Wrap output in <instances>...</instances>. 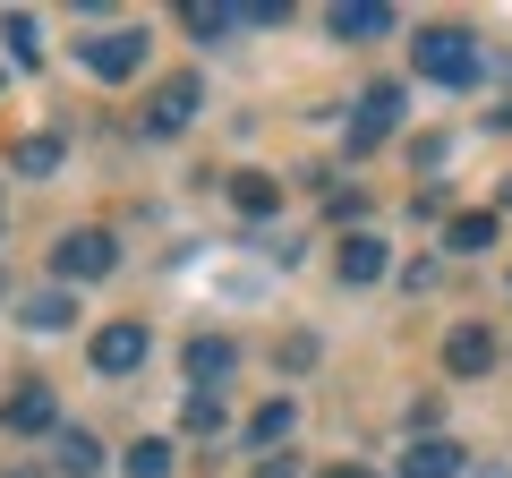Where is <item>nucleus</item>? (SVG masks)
Here are the masks:
<instances>
[{
    "label": "nucleus",
    "mask_w": 512,
    "mask_h": 478,
    "mask_svg": "<svg viewBox=\"0 0 512 478\" xmlns=\"http://www.w3.org/2000/svg\"><path fill=\"white\" fill-rule=\"evenodd\" d=\"M410 69L427 77V86H478V35H461V26H427L419 43H410Z\"/></svg>",
    "instance_id": "f257e3e1"
},
{
    "label": "nucleus",
    "mask_w": 512,
    "mask_h": 478,
    "mask_svg": "<svg viewBox=\"0 0 512 478\" xmlns=\"http://www.w3.org/2000/svg\"><path fill=\"white\" fill-rule=\"evenodd\" d=\"M111 265H120V239H111V231H60V239H52V282H60V291L103 282Z\"/></svg>",
    "instance_id": "f03ea898"
},
{
    "label": "nucleus",
    "mask_w": 512,
    "mask_h": 478,
    "mask_svg": "<svg viewBox=\"0 0 512 478\" xmlns=\"http://www.w3.org/2000/svg\"><path fill=\"white\" fill-rule=\"evenodd\" d=\"M197 111H205V77H163V86L146 94V111H137V120H146V137H180Z\"/></svg>",
    "instance_id": "7ed1b4c3"
},
{
    "label": "nucleus",
    "mask_w": 512,
    "mask_h": 478,
    "mask_svg": "<svg viewBox=\"0 0 512 478\" xmlns=\"http://www.w3.org/2000/svg\"><path fill=\"white\" fill-rule=\"evenodd\" d=\"M77 60H86V69L103 77V86H120V77H137V69H146V26H111V35H94Z\"/></svg>",
    "instance_id": "20e7f679"
},
{
    "label": "nucleus",
    "mask_w": 512,
    "mask_h": 478,
    "mask_svg": "<svg viewBox=\"0 0 512 478\" xmlns=\"http://www.w3.org/2000/svg\"><path fill=\"white\" fill-rule=\"evenodd\" d=\"M146 325L137 316H120V325H94V368L103 376H128V368H146Z\"/></svg>",
    "instance_id": "39448f33"
},
{
    "label": "nucleus",
    "mask_w": 512,
    "mask_h": 478,
    "mask_svg": "<svg viewBox=\"0 0 512 478\" xmlns=\"http://www.w3.org/2000/svg\"><path fill=\"white\" fill-rule=\"evenodd\" d=\"M393 120H402V86H393V77H376V86L359 94V120H350V146H384V137H393Z\"/></svg>",
    "instance_id": "423d86ee"
},
{
    "label": "nucleus",
    "mask_w": 512,
    "mask_h": 478,
    "mask_svg": "<svg viewBox=\"0 0 512 478\" xmlns=\"http://www.w3.org/2000/svg\"><path fill=\"white\" fill-rule=\"evenodd\" d=\"M0 427H9V436H60V402H52V385H18L9 402H0Z\"/></svg>",
    "instance_id": "0eeeda50"
},
{
    "label": "nucleus",
    "mask_w": 512,
    "mask_h": 478,
    "mask_svg": "<svg viewBox=\"0 0 512 478\" xmlns=\"http://www.w3.org/2000/svg\"><path fill=\"white\" fill-rule=\"evenodd\" d=\"M444 368H453V376H487L495 368V333L487 325H453V333H444Z\"/></svg>",
    "instance_id": "6e6552de"
},
{
    "label": "nucleus",
    "mask_w": 512,
    "mask_h": 478,
    "mask_svg": "<svg viewBox=\"0 0 512 478\" xmlns=\"http://www.w3.org/2000/svg\"><path fill=\"white\" fill-rule=\"evenodd\" d=\"M52 470L60 478H94V470H103V444H94L86 427H60V436H52Z\"/></svg>",
    "instance_id": "1a4fd4ad"
},
{
    "label": "nucleus",
    "mask_w": 512,
    "mask_h": 478,
    "mask_svg": "<svg viewBox=\"0 0 512 478\" xmlns=\"http://www.w3.org/2000/svg\"><path fill=\"white\" fill-rule=\"evenodd\" d=\"M333 35L342 43H376V35H393V9H384V0H350V9H333Z\"/></svg>",
    "instance_id": "9d476101"
},
{
    "label": "nucleus",
    "mask_w": 512,
    "mask_h": 478,
    "mask_svg": "<svg viewBox=\"0 0 512 478\" xmlns=\"http://www.w3.org/2000/svg\"><path fill=\"white\" fill-rule=\"evenodd\" d=\"M231 359H239V350L222 342V333H197V342H188V376H197V393H214L222 376H231Z\"/></svg>",
    "instance_id": "9b49d317"
},
{
    "label": "nucleus",
    "mask_w": 512,
    "mask_h": 478,
    "mask_svg": "<svg viewBox=\"0 0 512 478\" xmlns=\"http://www.w3.org/2000/svg\"><path fill=\"white\" fill-rule=\"evenodd\" d=\"M333 265H342V282H384V239L376 231H350Z\"/></svg>",
    "instance_id": "f8f14e48"
},
{
    "label": "nucleus",
    "mask_w": 512,
    "mask_h": 478,
    "mask_svg": "<svg viewBox=\"0 0 512 478\" xmlns=\"http://www.w3.org/2000/svg\"><path fill=\"white\" fill-rule=\"evenodd\" d=\"M18 316H26L35 333H60V325H77V291H35Z\"/></svg>",
    "instance_id": "ddd939ff"
},
{
    "label": "nucleus",
    "mask_w": 512,
    "mask_h": 478,
    "mask_svg": "<svg viewBox=\"0 0 512 478\" xmlns=\"http://www.w3.org/2000/svg\"><path fill=\"white\" fill-rule=\"evenodd\" d=\"M444 248H453V257H478V248H495V214H453V222H444Z\"/></svg>",
    "instance_id": "4468645a"
},
{
    "label": "nucleus",
    "mask_w": 512,
    "mask_h": 478,
    "mask_svg": "<svg viewBox=\"0 0 512 478\" xmlns=\"http://www.w3.org/2000/svg\"><path fill=\"white\" fill-rule=\"evenodd\" d=\"M410 478H453L461 470V444H444V436H427V444H410V461H402Z\"/></svg>",
    "instance_id": "2eb2a0df"
},
{
    "label": "nucleus",
    "mask_w": 512,
    "mask_h": 478,
    "mask_svg": "<svg viewBox=\"0 0 512 478\" xmlns=\"http://www.w3.org/2000/svg\"><path fill=\"white\" fill-rule=\"evenodd\" d=\"M231 205H239V214H274V205H282V188L265 180V171H239V180H231Z\"/></svg>",
    "instance_id": "dca6fc26"
},
{
    "label": "nucleus",
    "mask_w": 512,
    "mask_h": 478,
    "mask_svg": "<svg viewBox=\"0 0 512 478\" xmlns=\"http://www.w3.org/2000/svg\"><path fill=\"white\" fill-rule=\"evenodd\" d=\"M291 419H299V410H291V402H282V393H274V402H265V410H256V419H248V444H265V453H274V444L291 436Z\"/></svg>",
    "instance_id": "f3484780"
},
{
    "label": "nucleus",
    "mask_w": 512,
    "mask_h": 478,
    "mask_svg": "<svg viewBox=\"0 0 512 478\" xmlns=\"http://www.w3.org/2000/svg\"><path fill=\"white\" fill-rule=\"evenodd\" d=\"M120 470H128V478H171V444H163V436H137Z\"/></svg>",
    "instance_id": "a211bd4d"
},
{
    "label": "nucleus",
    "mask_w": 512,
    "mask_h": 478,
    "mask_svg": "<svg viewBox=\"0 0 512 478\" xmlns=\"http://www.w3.org/2000/svg\"><path fill=\"white\" fill-rule=\"evenodd\" d=\"M180 427H188V436H222V393H188V402H180Z\"/></svg>",
    "instance_id": "6ab92c4d"
},
{
    "label": "nucleus",
    "mask_w": 512,
    "mask_h": 478,
    "mask_svg": "<svg viewBox=\"0 0 512 478\" xmlns=\"http://www.w3.org/2000/svg\"><path fill=\"white\" fill-rule=\"evenodd\" d=\"M180 18H188V35H231V26H239V9H205V0H188Z\"/></svg>",
    "instance_id": "aec40b11"
},
{
    "label": "nucleus",
    "mask_w": 512,
    "mask_h": 478,
    "mask_svg": "<svg viewBox=\"0 0 512 478\" xmlns=\"http://www.w3.org/2000/svg\"><path fill=\"white\" fill-rule=\"evenodd\" d=\"M60 163V137H26L18 146V171H52Z\"/></svg>",
    "instance_id": "412c9836"
},
{
    "label": "nucleus",
    "mask_w": 512,
    "mask_h": 478,
    "mask_svg": "<svg viewBox=\"0 0 512 478\" xmlns=\"http://www.w3.org/2000/svg\"><path fill=\"white\" fill-rule=\"evenodd\" d=\"M9 52H18L26 69H35V60H43V52H35V18H26V9H18V18H9Z\"/></svg>",
    "instance_id": "4be33fe9"
},
{
    "label": "nucleus",
    "mask_w": 512,
    "mask_h": 478,
    "mask_svg": "<svg viewBox=\"0 0 512 478\" xmlns=\"http://www.w3.org/2000/svg\"><path fill=\"white\" fill-rule=\"evenodd\" d=\"M256 478H291V461H282V453H274V461H265V470H256Z\"/></svg>",
    "instance_id": "5701e85b"
},
{
    "label": "nucleus",
    "mask_w": 512,
    "mask_h": 478,
    "mask_svg": "<svg viewBox=\"0 0 512 478\" xmlns=\"http://www.w3.org/2000/svg\"><path fill=\"white\" fill-rule=\"evenodd\" d=\"M325 478H367V470H350V461H342V470H325Z\"/></svg>",
    "instance_id": "b1692460"
},
{
    "label": "nucleus",
    "mask_w": 512,
    "mask_h": 478,
    "mask_svg": "<svg viewBox=\"0 0 512 478\" xmlns=\"http://www.w3.org/2000/svg\"><path fill=\"white\" fill-rule=\"evenodd\" d=\"M0 478H35V470H0Z\"/></svg>",
    "instance_id": "393cba45"
},
{
    "label": "nucleus",
    "mask_w": 512,
    "mask_h": 478,
    "mask_svg": "<svg viewBox=\"0 0 512 478\" xmlns=\"http://www.w3.org/2000/svg\"><path fill=\"white\" fill-rule=\"evenodd\" d=\"M504 205H512V180H504Z\"/></svg>",
    "instance_id": "a878e982"
}]
</instances>
